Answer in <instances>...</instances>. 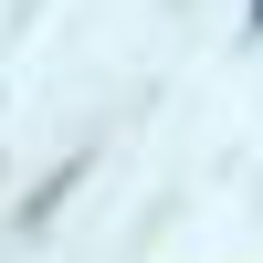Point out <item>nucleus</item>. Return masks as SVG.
<instances>
[{"mask_svg":"<svg viewBox=\"0 0 263 263\" xmlns=\"http://www.w3.org/2000/svg\"><path fill=\"white\" fill-rule=\"evenodd\" d=\"M253 21H263V0H253Z\"/></svg>","mask_w":263,"mask_h":263,"instance_id":"1","label":"nucleus"}]
</instances>
